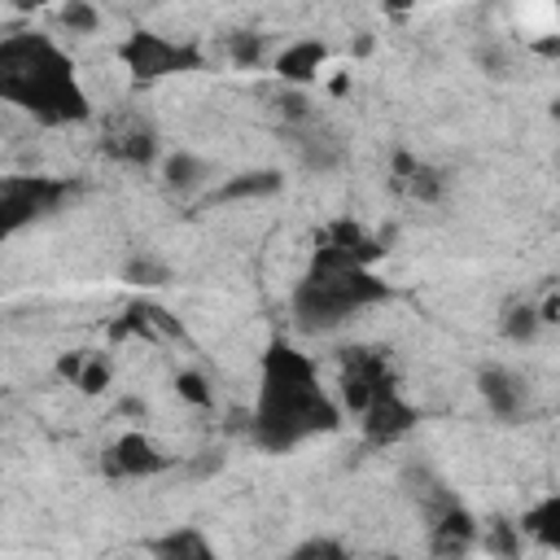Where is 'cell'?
Masks as SVG:
<instances>
[{"mask_svg":"<svg viewBox=\"0 0 560 560\" xmlns=\"http://www.w3.org/2000/svg\"><path fill=\"white\" fill-rule=\"evenodd\" d=\"M385 389H394V376H389L385 354L381 350H368V346H350L341 354V402L350 411H363Z\"/></svg>","mask_w":560,"mask_h":560,"instance_id":"6","label":"cell"},{"mask_svg":"<svg viewBox=\"0 0 560 560\" xmlns=\"http://www.w3.org/2000/svg\"><path fill=\"white\" fill-rule=\"evenodd\" d=\"M122 280L136 284V289H158V284L171 280V267L158 262V258H131V262L122 267Z\"/></svg>","mask_w":560,"mask_h":560,"instance_id":"19","label":"cell"},{"mask_svg":"<svg viewBox=\"0 0 560 560\" xmlns=\"http://www.w3.org/2000/svg\"><path fill=\"white\" fill-rule=\"evenodd\" d=\"M324 61H328L324 39H293L289 48H280V57H276V74H280V83L306 88V83H315V74L324 70Z\"/></svg>","mask_w":560,"mask_h":560,"instance_id":"10","label":"cell"},{"mask_svg":"<svg viewBox=\"0 0 560 560\" xmlns=\"http://www.w3.org/2000/svg\"><path fill=\"white\" fill-rule=\"evenodd\" d=\"M477 389H481L486 407H490L499 420H516L521 407H525V389H521V381H516L508 368H481V372H477Z\"/></svg>","mask_w":560,"mask_h":560,"instance_id":"11","label":"cell"},{"mask_svg":"<svg viewBox=\"0 0 560 560\" xmlns=\"http://www.w3.org/2000/svg\"><path fill=\"white\" fill-rule=\"evenodd\" d=\"M394 171H398V184H402L411 197H420V201H442L446 175H442V171H433L429 162H416V158L398 153V158H394Z\"/></svg>","mask_w":560,"mask_h":560,"instance_id":"16","label":"cell"},{"mask_svg":"<svg viewBox=\"0 0 560 560\" xmlns=\"http://www.w3.org/2000/svg\"><path fill=\"white\" fill-rule=\"evenodd\" d=\"M118 57L122 66L140 79V83H153V79H166V74H188V70H201V52L192 44H175L158 31H131L122 44H118Z\"/></svg>","mask_w":560,"mask_h":560,"instance_id":"5","label":"cell"},{"mask_svg":"<svg viewBox=\"0 0 560 560\" xmlns=\"http://www.w3.org/2000/svg\"><path fill=\"white\" fill-rule=\"evenodd\" d=\"M171 459L140 433V429H131V433H122L109 451H105V472L109 477H153V472H162Z\"/></svg>","mask_w":560,"mask_h":560,"instance_id":"8","label":"cell"},{"mask_svg":"<svg viewBox=\"0 0 560 560\" xmlns=\"http://www.w3.org/2000/svg\"><path fill=\"white\" fill-rule=\"evenodd\" d=\"M389 284L372 276L368 262H359L341 245H319L306 276L293 289V319L302 332H332L350 315H359L372 302H385Z\"/></svg>","mask_w":560,"mask_h":560,"instance_id":"3","label":"cell"},{"mask_svg":"<svg viewBox=\"0 0 560 560\" xmlns=\"http://www.w3.org/2000/svg\"><path fill=\"white\" fill-rule=\"evenodd\" d=\"M280 114H284L289 122H306V118H311V105H306L302 92H289V96H280Z\"/></svg>","mask_w":560,"mask_h":560,"instance_id":"27","label":"cell"},{"mask_svg":"<svg viewBox=\"0 0 560 560\" xmlns=\"http://www.w3.org/2000/svg\"><path fill=\"white\" fill-rule=\"evenodd\" d=\"M210 175H214V166H210L206 158L188 153V149H175V153L162 162V184H166L171 192H197Z\"/></svg>","mask_w":560,"mask_h":560,"instance_id":"14","label":"cell"},{"mask_svg":"<svg viewBox=\"0 0 560 560\" xmlns=\"http://www.w3.org/2000/svg\"><path fill=\"white\" fill-rule=\"evenodd\" d=\"M477 542V521L451 499L433 512V556H464Z\"/></svg>","mask_w":560,"mask_h":560,"instance_id":"9","label":"cell"},{"mask_svg":"<svg viewBox=\"0 0 560 560\" xmlns=\"http://www.w3.org/2000/svg\"><path fill=\"white\" fill-rule=\"evenodd\" d=\"M228 57H232L236 70H249V66L262 57V35H258V31H236V35H228Z\"/></svg>","mask_w":560,"mask_h":560,"instance_id":"22","label":"cell"},{"mask_svg":"<svg viewBox=\"0 0 560 560\" xmlns=\"http://www.w3.org/2000/svg\"><path fill=\"white\" fill-rule=\"evenodd\" d=\"M341 424V407L315 376V363L289 341H271L262 354L258 407L249 416L254 442L262 451H293L315 433H332Z\"/></svg>","mask_w":560,"mask_h":560,"instance_id":"1","label":"cell"},{"mask_svg":"<svg viewBox=\"0 0 560 560\" xmlns=\"http://www.w3.org/2000/svg\"><path fill=\"white\" fill-rule=\"evenodd\" d=\"M61 26L66 31H74V35H92L96 26H101V13L88 4V0H61Z\"/></svg>","mask_w":560,"mask_h":560,"instance_id":"21","label":"cell"},{"mask_svg":"<svg viewBox=\"0 0 560 560\" xmlns=\"http://www.w3.org/2000/svg\"><path fill=\"white\" fill-rule=\"evenodd\" d=\"M175 394L192 407H210V381L201 372H175Z\"/></svg>","mask_w":560,"mask_h":560,"instance_id":"23","label":"cell"},{"mask_svg":"<svg viewBox=\"0 0 560 560\" xmlns=\"http://www.w3.org/2000/svg\"><path fill=\"white\" fill-rule=\"evenodd\" d=\"M486 547H490L494 556H508V560H512V556L521 551V547H516V525H508V521H494V525H490V538H486Z\"/></svg>","mask_w":560,"mask_h":560,"instance_id":"26","label":"cell"},{"mask_svg":"<svg viewBox=\"0 0 560 560\" xmlns=\"http://www.w3.org/2000/svg\"><path fill=\"white\" fill-rule=\"evenodd\" d=\"M346 88H350V79H346V74H337V79H332V96H341Z\"/></svg>","mask_w":560,"mask_h":560,"instance_id":"33","label":"cell"},{"mask_svg":"<svg viewBox=\"0 0 560 560\" xmlns=\"http://www.w3.org/2000/svg\"><path fill=\"white\" fill-rule=\"evenodd\" d=\"M289 556H293V560H341L346 547H341L337 538H306V542H298Z\"/></svg>","mask_w":560,"mask_h":560,"instance_id":"24","label":"cell"},{"mask_svg":"<svg viewBox=\"0 0 560 560\" xmlns=\"http://www.w3.org/2000/svg\"><path fill=\"white\" fill-rule=\"evenodd\" d=\"M70 197L66 179H48V175H4L0 179V241L22 232L26 223L52 214L61 201Z\"/></svg>","mask_w":560,"mask_h":560,"instance_id":"4","label":"cell"},{"mask_svg":"<svg viewBox=\"0 0 560 560\" xmlns=\"http://www.w3.org/2000/svg\"><path fill=\"white\" fill-rule=\"evenodd\" d=\"M284 188V175L271 171V166H258V171H241V175H228L214 192H210V206H223V201H241V197H271Z\"/></svg>","mask_w":560,"mask_h":560,"instance_id":"12","label":"cell"},{"mask_svg":"<svg viewBox=\"0 0 560 560\" xmlns=\"http://www.w3.org/2000/svg\"><path fill=\"white\" fill-rule=\"evenodd\" d=\"M219 468H223V455L219 451H206V459L192 464V472H219Z\"/></svg>","mask_w":560,"mask_h":560,"instance_id":"30","label":"cell"},{"mask_svg":"<svg viewBox=\"0 0 560 560\" xmlns=\"http://www.w3.org/2000/svg\"><path fill=\"white\" fill-rule=\"evenodd\" d=\"M79 372H83V354H61V359H57V376H61V381H70V385H74V381H79Z\"/></svg>","mask_w":560,"mask_h":560,"instance_id":"29","label":"cell"},{"mask_svg":"<svg viewBox=\"0 0 560 560\" xmlns=\"http://www.w3.org/2000/svg\"><path fill=\"white\" fill-rule=\"evenodd\" d=\"M363 438L372 442V446H389V442H398V438H407L411 429H416V407L398 394V389H385V394H376L363 411Z\"/></svg>","mask_w":560,"mask_h":560,"instance_id":"7","label":"cell"},{"mask_svg":"<svg viewBox=\"0 0 560 560\" xmlns=\"http://www.w3.org/2000/svg\"><path fill=\"white\" fill-rule=\"evenodd\" d=\"M385 9L389 13H407V9H416V0H385Z\"/></svg>","mask_w":560,"mask_h":560,"instance_id":"31","label":"cell"},{"mask_svg":"<svg viewBox=\"0 0 560 560\" xmlns=\"http://www.w3.org/2000/svg\"><path fill=\"white\" fill-rule=\"evenodd\" d=\"M83 394H101L105 385H109V363L105 359H83V372H79V381H74Z\"/></svg>","mask_w":560,"mask_h":560,"instance_id":"25","label":"cell"},{"mask_svg":"<svg viewBox=\"0 0 560 560\" xmlns=\"http://www.w3.org/2000/svg\"><path fill=\"white\" fill-rule=\"evenodd\" d=\"M153 136L149 131H131V136H118V140H109V153L114 158H122V162H131V166H144L149 158H153Z\"/></svg>","mask_w":560,"mask_h":560,"instance_id":"20","label":"cell"},{"mask_svg":"<svg viewBox=\"0 0 560 560\" xmlns=\"http://www.w3.org/2000/svg\"><path fill=\"white\" fill-rule=\"evenodd\" d=\"M534 311H538V319H542V324H556V319H560V293H556V289H547V293H542V302H538Z\"/></svg>","mask_w":560,"mask_h":560,"instance_id":"28","label":"cell"},{"mask_svg":"<svg viewBox=\"0 0 560 560\" xmlns=\"http://www.w3.org/2000/svg\"><path fill=\"white\" fill-rule=\"evenodd\" d=\"M22 13H35V9H44V4H52V0H13Z\"/></svg>","mask_w":560,"mask_h":560,"instance_id":"32","label":"cell"},{"mask_svg":"<svg viewBox=\"0 0 560 560\" xmlns=\"http://www.w3.org/2000/svg\"><path fill=\"white\" fill-rule=\"evenodd\" d=\"M0 101H18L39 122H83L92 114L74 61L48 35L31 31L0 39Z\"/></svg>","mask_w":560,"mask_h":560,"instance_id":"2","label":"cell"},{"mask_svg":"<svg viewBox=\"0 0 560 560\" xmlns=\"http://www.w3.org/2000/svg\"><path fill=\"white\" fill-rule=\"evenodd\" d=\"M293 127H298V153H302V162H306V166H315V171H332V166L346 158L341 140H337L332 131L315 127V118L293 122Z\"/></svg>","mask_w":560,"mask_h":560,"instance_id":"13","label":"cell"},{"mask_svg":"<svg viewBox=\"0 0 560 560\" xmlns=\"http://www.w3.org/2000/svg\"><path fill=\"white\" fill-rule=\"evenodd\" d=\"M521 529L534 534V538H542L547 547H556V542H560V499L551 494V499H542L538 508H529L525 521H521Z\"/></svg>","mask_w":560,"mask_h":560,"instance_id":"18","label":"cell"},{"mask_svg":"<svg viewBox=\"0 0 560 560\" xmlns=\"http://www.w3.org/2000/svg\"><path fill=\"white\" fill-rule=\"evenodd\" d=\"M538 332H542V319H538V311H534L529 302H512V306L503 311V337H508V341L529 346V341H538Z\"/></svg>","mask_w":560,"mask_h":560,"instance_id":"17","label":"cell"},{"mask_svg":"<svg viewBox=\"0 0 560 560\" xmlns=\"http://www.w3.org/2000/svg\"><path fill=\"white\" fill-rule=\"evenodd\" d=\"M149 551H153V556H162V560H214L210 538H206L201 529H192V525H184V529H171V534L153 538V542H149Z\"/></svg>","mask_w":560,"mask_h":560,"instance_id":"15","label":"cell"}]
</instances>
